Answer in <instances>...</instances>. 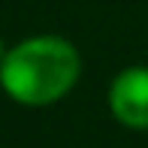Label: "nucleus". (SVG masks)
Listing matches in <instances>:
<instances>
[{
  "instance_id": "2",
  "label": "nucleus",
  "mask_w": 148,
  "mask_h": 148,
  "mask_svg": "<svg viewBox=\"0 0 148 148\" xmlns=\"http://www.w3.org/2000/svg\"><path fill=\"white\" fill-rule=\"evenodd\" d=\"M109 109L124 127L148 130V66H127L109 88Z\"/></svg>"
},
{
  "instance_id": "3",
  "label": "nucleus",
  "mask_w": 148,
  "mask_h": 148,
  "mask_svg": "<svg viewBox=\"0 0 148 148\" xmlns=\"http://www.w3.org/2000/svg\"><path fill=\"white\" fill-rule=\"evenodd\" d=\"M3 58H6V49H3V39H0V64H3Z\"/></svg>"
},
{
  "instance_id": "1",
  "label": "nucleus",
  "mask_w": 148,
  "mask_h": 148,
  "mask_svg": "<svg viewBox=\"0 0 148 148\" xmlns=\"http://www.w3.org/2000/svg\"><path fill=\"white\" fill-rule=\"evenodd\" d=\"M82 60L64 36H30L6 51L0 85L24 106H49L76 85Z\"/></svg>"
}]
</instances>
